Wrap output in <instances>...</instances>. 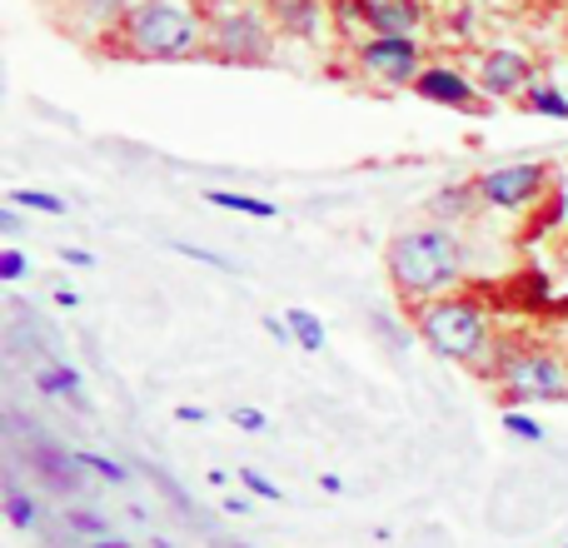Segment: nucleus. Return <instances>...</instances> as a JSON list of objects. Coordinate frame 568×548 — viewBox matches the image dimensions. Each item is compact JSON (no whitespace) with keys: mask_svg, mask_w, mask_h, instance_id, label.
Here are the masks:
<instances>
[{"mask_svg":"<svg viewBox=\"0 0 568 548\" xmlns=\"http://www.w3.org/2000/svg\"><path fill=\"white\" fill-rule=\"evenodd\" d=\"M175 255H185V260H200V265H215V270H230V260L225 255H210V250H200V245H170Z\"/></svg>","mask_w":568,"mask_h":548,"instance_id":"nucleus-23","label":"nucleus"},{"mask_svg":"<svg viewBox=\"0 0 568 548\" xmlns=\"http://www.w3.org/2000/svg\"><path fill=\"white\" fill-rule=\"evenodd\" d=\"M359 65L389 85H414L419 80V40L414 35H374L359 45Z\"/></svg>","mask_w":568,"mask_h":548,"instance_id":"nucleus-7","label":"nucleus"},{"mask_svg":"<svg viewBox=\"0 0 568 548\" xmlns=\"http://www.w3.org/2000/svg\"><path fill=\"white\" fill-rule=\"evenodd\" d=\"M10 205L40 210V215H65V200H60V195H45V190H16V195H10Z\"/></svg>","mask_w":568,"mask_h":548,"instance_id":"nucleus-19","label":"nucleus"},{"mask_svg":"<svg viewBox=\"0 0 568 548\" xmlns=\"http://www.w3.org/2000/svg\"><path fill=\"white\" fill-rule=\"evenodd\" d=\"M75 464H80V469H90V474H95V479H105V484H130V469H125V464L105 459V454L75 449Z\"/></svg>","mask_w":568,"mask_h":548,"instance_id":"nucleus-18","label":"nucleus"},{"mask_svg":"<svg viewBox=\"0 0 568 548\" xmlns=\"http://www.w3.org/2000/svg\"><path fill=\"white\" fill-rule=\"evenodd\" d=\"M270 20L294 40H320L324 35V6L320 0H270Z\"/></svg>","mask_w":568,"mask_h":548,"instance_id":"nucleus-11","label":"nucleus"},{"mask_svg":"<svg viewBox=\"0 0 568 548\" xmlns=\"http://www.w3.org/2000/svg\"><path fill=\"white\" fill-rule=\"evenodd\" d=\"M524 110L549 115V120H568V95L559 85H529V90H524Z\"/></svg>","mask_w":568,"mask_h":548,"instance_id":"nucleus-15","label":"nucleus"},{"mask_svg":"<svg viewBox=\"0 0 568 548\" xmlns=\"http://www.w3.org/2000/svg\"><path fill=\"white\" fill-rule=\"evenodd\" d=\"M230 419H235V429H245V434H265L270 429V419L260 409H250V404H235V409H230Z\"/></svg>","mask_w":568,"mask_h":548,"instance_id":"nucleus-22","label":"nucleus"},{"mask_svg":"<svg viewBox=\"0 0 568 548\" xmlns=\"http://www.w3.org/2000/svg\"><path fill=\"white\" fill-rule=\"evenodd\" d=\"M240 484H245V489L255 494V499H270V504H280V499H284L280 484H270L265 474H255V469H240Z\"/></svg>","mask_w":568,"mask_h":548,"instance_id":"nucleus-21","label":"nucleus"},{"mask_svg":"<svg viewBox=\"0 0 568 548\" xmlns=\"http://www.w3.org/2000/svg\"><path fill=\"white\" fill-rule=\"evenodd\" d=\"M284 319H290V329H294V344H300L304 354H320V349H324V324L314 319L310 309H290V314H284Z\"/></svg>","mask_w":568,"mask_h":548,"instance_id":"nucleus-17","label":"nucleus"},{"mask_svg":"<svg viewBox=\"0 0 568 548\" xmlns=\"http://www.w3.org/2000/svg\"><path fill=\"white\" fill-rule=\"evenodd\" d=\"M65 529L75 534L80 544L115 539V534H110V519H105V514H95V509H70V514H65Z\"/></svg>","mask_w":568,"mask_h":548,"instance_id":"nucleus-16","label":"nucleus"},{"mask_svg":"<svg viewBox=\"0 0 568 548\" xmlns=\"http://www.w3.org/2000/svg\"><path fill=\"white\" fill-rule=\"evenodd\" d=\"M205 200H210V205H220V210H235V215H250V220H275L280 215L270 200L235 195V190H205Z\"/></svg>","mask_w":568,"mask_h":548,"instance_id":"nucleus-13","label":"nucleus"},{"mask_svg":"<svg viewBox=\"0 0 568 548\" xmlns=\"http://www.w3.org/2000/svg\"><path fill=\"white\" fill-rule=\"evenodd\" d=\"M0 280H26V255H20V250L0 255Z\"/></svg>","mask_w":568,"mask_h":548,"instance_id":"nucleus-25","label":"nucleus"},{"mask_svg":"<svg viewBox=\"0 0 568 548\" xmlns=\"http://www.w3.org/2000/svg\"><path fill=\"white\" fill-rule=\"evenodd\" d=\"M504 429H509V434H519V439H529V444H539V439H544V424H534L529 414H519V409H509V414H504Z\"/></svg>","mask_w":568,"mask_h":548,"instance_id":"nucleus-20","label":"nucleus"},{"mask_svg":"<svg viewBox=\"0 0 568 548\" xmlns=\"http://www.w3.org/2000/svg\"><path fill=\"white\" fill-rule=\"evenodd\" d=\"M359 16L374 35H414L419 30V0H359Z\"/></svg>","mask_w":568,"mask_h":548,"instance_id":"nucleus-10","label":"nucleus"},{"mask_svg":"<svg viewBox=\"0 0 568 548\" xmlns=\"http://www.w3.org/2000/svg\"><path fill=\"white\" fill-rule=\"evenodd\" d=\"M544 165H534V160H524V165H499L489 170V175L474 185V195H479V205H494V210H524L534 205V200L544 195Z\"/></svg>","mask_w":568,"mask_h":548,"instance_id":"nucleus-6","label":"nucleus"},{"mask_svg":"<svg viewBox=\"0 0 568 548\" xmlns=\"http://www.w3.org/2000/svg\"><path fill=\"white\" fill-rule=\"evenodd\" d=\"M60 260H65V265H80V270H90V265H95V255H90V250H75V245H65V250H60Z\"/></svg>","mask_w":568,"mask_h":548,"instance_id":"nucleus-27","label":"nucleus"},{"mask_svg":"<svg viewBox=\"0 0 568 548\" xmlns=\"http://www.w3.org/2000/svg\"><path fill=\"white\" fill-rule=\"evenodd\" d=\"M80 548H135L130 539H95V544H80Z\"/></svg>","mask_w":568,"mask_h":548,"instance_id":"nucleus-31","label":"nucleus"},{"mask_svg":"<svg viewBox=\"0 0 568 548\" xmlns=\"http://www.w3.org/2000/svg\"><path fill=\"white\" fill-rule=\"evenodd\" d=\"M36 389L50 394V399L75 404V409H90V404H85V389H80V374L70 369V364H40V369H36Z\"/></svg>","mask_w":568,"mask_h":548,"instance_id":"nucleus-12","label":"nucleus"},{"mask_svg":"<svg viewBox=\"0 0 568 548\" xmlns=\"http://www.w3.org/2000/svg\"><path fill=\"white\" fill-rule=\"evenodd\" d=\"M414 90H419L424 100H434V105H454V110H464V105L479 100V85L454 65H424L419 80H414Z\"/></svg>","mask_w":568,"mask_h":548,"instance_id":"nucleus-9","label":"nucleus"},{"mask_svg":"<svg viewBox=\"0 0 568 548\" xmlns=\"http://www.w3.org/2000/svg\"><path fill=\"white\" fill-rule=\"evenodd\" d=\"M0 499H6V519H10V529H36V514H40V504L30 499V494L20 489L16 479H6V489H0Z\"/></svg>","mask_w":568,"mask_h":548,"instance_id":"nucleus-14","label":"nucleus"},{"mask_svg":"<svg viewBox=\"0 0 568 548\" xmlns=\"http://www.w3.org/2000/svg\"><path fill=\"white\" fill-rule=\"evenodd\" d=\"M265 334H275L280 344H294V329H290V319H275V314H265Z\"/></svg>","mask_w":568,"mask_h":548,"instance_id":"nucleus-26","label":"nucleus"},{"mask_svg":"<svg viewBox=\"0 0 568 548\" xmlns=\"http://www.w3.org/2000/svg\"><path fill=\"white\" fill-rule=\"evenodd\" d=\"M175 419H180V424H210V414H205V409H195V404H180Z\"/></svg>","mask_w":568,"mask_h":548,"instance_id":"nucleus-28","label":"nucleus"},{"mask_svg":"<svg viewBox=\"0 0 568 548\" xmlns=\"http://www.w3.org/2000/svg\"><path fill=\"white\" fill-rule=\"evenodd\" d=\"M205 40L200 20L175 0H140L125 16V45L140 60H190Z\"/></svg>","mask_w":568,"mask_h":548,"instance_id":"nucleus-3","label":"nucleus"},{"mask_svg":"<svg viewBox=\"0 0 568 548\" xmlns=\"http://www.w3.org/2000/svg\"><path fill=\"white\" fill-rule=\"evenodd\" d=\"M414 329L439 359L454 364H479L489 354V309L479 300H459V294H439V300L419 304Z\"/></svg>","mask_w":568,"mask_h":548,"instance_id":"nucleus-2","label":"nucleus"},{"mask_svg":"<svg viewBox=\"0 0 568 548\" xmlns=\"http://www.w3.org/2000/svg\"><path fill=\"white\" fill-rule=\"evenodd\" d=\"M469 205V190H444V200H434V215H459Z\"/></svg>","mask_w":568,"mask_h":548,"instance_id":"nucleus-24","label":"nucleus"},{"mask_svg":"<svg viewBox=\"0 0 568 548\" xmlns=\"http://www.w3.org/2000/svg\"><path fill=\"white\" fill-rule=\"evenodd\" d=\"M0 230H6V235H16V230H20V220H16V210H0Z\"/></svg>","mask_w":568,"mask_h":548,"instance_id":"nucleus-30","label":"nucleus"},{"mask_svg":"<svg viewBox=\"0 0 568 548\" xmlns=\"http://www.w3.org/2000/svg\"><path fill=\"white\" fill-rule=\"evenodd\" d=\"M155 548H170V544H155Z\"/></svg>","mask_w":568,"mask_h":548,"instance_id":"nucleus-33","label":"nucleus"},{"mask_svg":"<svg viewBox=\"0 0 568 548\" xmlns=\"http://www.w3.org/2000/svg\"><path fill=\"white\" fill-rule=\"evenodd\" d=\"M210 50L230 65H265L275 55V30L265 26V16H255L250 6H220V16L205 30Z\"/></svg>","mask_w":568,"mask_h":548,"instance_id":"nucleus-5","label":"nucleus"},{"mask_svg":"<svg viewBox=\"0 0 568 548\" xmlns=\"http://www.w3.org/2000/svg\"><path fill=\"white\" fill-rule=\"evenodd\" d=\"M529 75H534L529 55H519V50H489V55L479 60V95H489V100L524 95Z\"/></svg>","mask_w":568,"mask_h":548,"instance_id":"nucleus-8","label":"nucleus"},{"mask_svg":"<svg viewBox=\"0 0 568 548\" xmlns=\"http://www.w3.org/2000/svg\"><path fill=\"white\" fill-rule=\"evenodd\" d=\"M225 514H235V519H245V514H255V504H250V499H225Z\"/></svg>","mask_w":568,"mask_h":548,"instance_id":"nucleus-29","label":"nucleus"},{"mask_svg":"<svg viewBox=\"0 0 568 548\" xmlns=\"http://www.w3.org/2000/svg\"><path fill=\"white\" fill-rule=\"evenodd\" d=\"M55 304H60V309H75V290H55Z\"/></svg>","mask_w":568,"mask_h":548,"instance_id":"nucleus-32","label":"nucleus"},{"mask_svg":"<svg viewBox=\"0 0 568 548\" xmlns=\"http://www.w3.org/2000/svg\"><path fill=\"white\" fill-rule=\"evenodd\" d=\"M489 374L509 389L519 404H559L568 399V359H559L544 344H524V349H499Z\"/></svg>","mask_w":568,"mask_h":548,"instance_id":"nucleus-4","label":"nucleus"},{"mask_svg":"<svg viewBox=\"0 0 568 548\" xmlns=\"http://www.w3.org/2000/svg\"><path fill=\"white\" fill-rule=\"evenodd\" d=\"M389 280L399 294L429 304L449 294L464 280V245L449 225H419L404 230L389 245Z\"/></svg>","mask_w":568,"mask_h":548,"instance_id":"nucleus-1","label":"nucleus"}]
</instances>
